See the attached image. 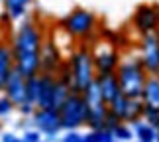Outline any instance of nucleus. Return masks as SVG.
<instances>
[{"mask_svg": "<svg viewBox=\"0 0 159 142\" xmlns=\"http://www.w3.org/2000/svg\"><path fill=\"white\" fill-rule=\"evenodd\" d=\"M155 142H159V132H157V136H155Z\"/></svg>", "mask_w": 159, "mask_h": 142, "instance_id": "obj_33", "label": "nucleus"}, {"mask_svg": "<svg viewBox=\"0 0 159 142\" xmlns=\"http://www.w3.org/2000/svg\"><path fill=\"white\" fill-rule=\"evenodd\" d=\"M43 30L35 20H26L16 30L10 42L14 55V69L22 77H34L39 73V49L43 44Z\"/></svg>", "mask_w": 159, "mask_h": 142, "instance_id": "obj_1", "label": "nucleus"}, {"mask_svg": "<svg viewBox=\"0 0 159 142\" xmlns=\"http://www.w3.org/2000/svg\"><path fill=\"white\" fill-rule=\"evenodd\" d=\"M93 53V63L96 75H108V73H116L120 63V55L122 49L114 44V40L108 38H98L94 36L93 40L87 44Z\"/></svg>", "mask_w": 159, "mask_h": 142, "instance_id": "obj_5", "label": "nucleus"}, {"mask_svg": "<svg viewBox=\"0 0 159 142\" xmlns=\"http://www.w3.org/2000/svg\"><path fill=\"white\" fill-rule=\"evenodd\" d=\"M83 142H100V140H98V134H96V130H93L90 134H84V136H83Z\"/></svg>", "mask_w": 159, "mask_h": 142, "instance_id": "obj_31", "label": "nucleus"}, {"mask_svg": "<svg viewBox=\"0 0 159 142\" xmlns=\"http://www.w3.org/2000/svg\"><path fill=\"white\" fill-rule=\"evenodd\" d=\"M67 63H69V69H71V93L81 95L96 77L90 47L79 42L77 47L73 49V53L67 57Z\"/></svg>", "mask_w": 159, "mask_h": 142, "instance_id": "obj_3", "label": "nucleus"}, {"mask_svg": "<svg viewBox=\"0 0 159 142\" xmlns=\"http://www.w3.org/2000/svg\"><path fill=\"white\" fill-rule=\"evenodd\" d=\"M114 142H118V140H114Z\"/></svg>", "mask_w": 159, "mask_h": 142, "instance_id": "obj_36", "label": "nucleus"}, {"mask_svg": "<svg viewBox=\"0 0 159 142\" xmlns=\"http://www.w3.org/2000/svg\"><path fill=\"white\" fill-rule=\"evenodd\" d=\"M81 95H83V101H84V105H87L89 110L106 107V103H104V99H102V93H100V87H98V83H96V79L83 91Z\"/></svg>", "mask_w": 159, "mask_h": 142, "instance_id": "obj_16", "label": "nucleus"}, {"mask_svg": "<svg viewBox=\"0 0 159 142\" xmlns=\"http://www.w3.org/2000/svg\"><path fill=\"white\" fill-rule=\"evenodd\" d=\"M65 57L61 55V51L57 49V46L53 44V40L49 36L43 38V44L39 49V73H57L59 67L63 65Z\"/></svg>", "mask_w": 159, "mask_h": 142, "instance_id": "obj_9", "label": "nucleus"}, {"mask_svg": "<svg viewBox=\"0 0 159 142\" xmlns=\"http://www.w3.org/2000/svg\"><path fill=\"white\" fill-rule=\"evenodd\" d=\"M96 134H98L100 142H114V134L110 130H96Z\"/></svg>", "mask_w": 159, "mask_h": 142, "instance_id": "obj_29", "label": "nucleus"}, {"mask_svg": "<svg viewBox=\"0 0 159 142\" xmlns=\"http://www.w3.org/2000/svg\"><path fill=\"white\" fill-rule=\"evenodd\" d=\"M2 93L10 99V103L16 109L22 107L26 103V77H22L16 69H12L2 83Z\"/></svg>", "mask_w": 159, "mask_h": 142, "instance_id": "obj_10", "label": "nucleus"}, {"mask_svg": "<svg viewBox=\"0 0 159 142\" xmlns=\"http://www.w3.org/2000/svg\"><path fill=\"white\" fill-rule=\"evenodd\" d=\"M96 83L100 87V93H102V99L104 103H110L112 99L120 93V85H118V77L116 73H108V75H96Z\"/></svg>", "mask_w": 159, "mask_h": 142, "instance_id": "obj_14", "label": "nucleus"}, {"mask_svg": "<svg viewBox=\"0 0 159 142\" xmlns=\"http://www.w3.org/2000/svg\"><path fill=\"white\" fill-rule=\"evenodd\" d=\"M63 142H83V134H77L75 130H69V134L63 136Z\"/></svg>", "mask_w": 159, "mask_h": 142, "instance_id": "obj_28", "label": "nucleus"}, {"mask_svg": "<svg viewBox=\"0 0 159 142\" xmlns=\"http://www.w3.org/2000/svg\"><path fill=\"white\" fill-rule=\"evenodd\" d=\"M59 24L71 38H77V42H81V44H89L98 32V18H96V14L84 8L71 10Z\"/></svg>", "mask_w": 159, "mask_h": 142, "instance_id": "obj_4", "label": "nucleus"}, {"mask_svg": "<svg viewBox=\"0 0 159 142\" xmlns=\"http://www.w3.org/2000/svg\"><path fill=\"white\" fill-rule=\"evenodd\" d=\"M38 95H39V73L26 79V103H30V105L35 107Z\"/></svg>", "mask_w": 159, "mask_h": 142, "instance_id": "obj_21", "label": "nucleus"}, {"mask_svg": "<svg viewBox=\"0 0 159 142\" xmlns=\"http://www.w3.org/2000/svg\"><path fill=\"white\" fill-rule=\"evenodd\" d=\"M112 134H114V140H120V142L122 140H132V130L124 125V122H120V125L112 130Z\"/></svg>", "mask_w": 159, "mask_h": 142, "instance_id": "obj_24", "label": "nucleus"}, {"mask_svg": "<svg viewBox=\"0 0 159 142\" xmlns=\"http://www.w3.org/2000/svg\"><path fill=\"white\" fill-rule=\"evenodd\" d=\"M142 119L145 120V125H149L155 132H159V110L157 109H145Z\"/></svg>", "mask_w": 159, "mask_h": 142, "instance_id": "obj_23", "label": "nucleus"}, {"mask_svg": "<svg viewBox=\"0 0 159 142\" xmlns=\"http://www.w3.org/2000/svg\"><path fill=\"white\" fill-rule=\"evenodd\" d=\"M55 81H57V77L53 73H39V95H38L35 109H51V95H53Z\"/></svg>", "mask_w": 159, "mask_h": 142, "instance_id": "obj_12", "label": "nucleus"}, {"mask_svg": "<svg viewBox=\"0 0 159 142\" xmlns=\"http://www.w3.org/2000/svg\"><path fill=\"white\" fill-rule=\"evenodd\" d=\"M0 91H2V85H0Z\"/></svg>", "mask_w": 159, "mask_h": 142, "instance_id": "obj_35", "label": "nucleus"}, {"mask_svg": "<svg viewBox=\"0 0 159 142\" xmlns=\"http://www.w3.org/2000/svg\"><path fill=\"white\" fill-rule=\"evenodd\" d=\"M22 142H41L39 130H28V132H24Z\"/></svg>", "mask_w": 159, "mask_h": 142, "instance_id": "obj_27", "label": "nucleus"}, {"mask_svg": "<svg viewBox=\"0 0 159 142\" xmlns=\"http://www.w3.org/2000/svg\"><path fill=\"white\" fill-rule=\"evenodd\" d=\"M116 77H118V85H120L122 95H126L128 99L142 97L143 83L148 79V71H145L143 63L139 61V55H132V53L120 55Z\"/></svg>", "mask_w": 159, "mask_h": 142, "instance_id": "obj_2", "label": "nucleus"}, {"mask_svg": "<svg viewBox=\"0 0 159 142\" xmlns=\"http://www.w3.org/2000/svg\"><path fill=\"white\" fill-rule=\"evenodd\" d=\"M2 142H22L16 134H2Z\"/></svg>", "mask_w": 159, "mask_h": 142, "instance_id": "obj_32", "label": "nucleus"}, {"mask_svg": "<svg viewBox=\"0 0 159 142\" xmlns=\"http://www.w3.org/2000/svg\"><path fill=\"white\" fill-rule=\"evenodd\" d=\"M34 0H4V12L8 20H18L28 12V6L32 4Z\"/></svg>", "mask_w": 159, "mask_h": 142, "instance_id": "obj_17", "label": "nucleus"}, {"mask_svg": "<svg viewBox=\"0 0 159 142\" xmlns=\"http://www.w3.org/2000/svg\"><path fill=\"white\" fill-rule=\"evenodd\" d=\"M34 125L39 132L43 134H57L61 130V119H59V113L53 109H35L34 110Z\"/></svg>", "mask_w": 159, "mask_h": 142, "instance_id": "obj_11", "label": "nucleus"}, {"mask_svg": "<svg viewBox=\"0 0 159 142\" xmlns=\"http://www.w3.org/2000/svg\"><path fill=\"white\" fill-rule=\"evenodd\" d=\"M132 26L142 36L159 30V4H139L132 18Z\"/></svg>", "mask_w": 159, "mask_h": 142, "instance_id": "obj_7", "label": "nucleus"}, {"mask_svg": "<svg viewBox=\"0 0 159 142\" xmlns=\"http://www.w3.org/2000/svg\"><path fill=\"white\" fill-rule=\"evenodd\" d=\"M132 125L136 126V134H138L139 142H155L157 132L149 125H145V122H142V120H136V122H132Z\"/></svg>", "mask_w": 159, "mask_h": 142, "instance_id": "obj_22", "label": "nucleus"}, {"mask_svg": "<svg viewBox=\"0 0 159 142\" xmlns=\"http://www.w3.org/2000/svg\"><path fill=\"white\" fill-rule=\"evenodd\" d=\"M139 61L143 63L148 75H155L159 71V40L157 34H145L139 42Z\"/></svg>", "mask_w": 159, "mask_h": 142, "instance_id": "obj_8", "label": "nucleus"}, {"mask_svg": "<svg viewBox=\"0 0 159 142\" xmlns=\"http://www.w3.org/2000/svg\"><path fill=\"white\" fill-rule=\"evenodd\" d=\"M12 69H14V55H12L10 42L0 40V85L4 83Z\"/></svg>", "mask_w": 159, "mask_h": 142, "instance_id": "obj_15", "label": "nucleus"}, {"mask_svg": "<svg viewBox=\"0 0 159 142\" xmlns=\"http://www.w3.org/2000/svg\"><path fill=\"white\" fill-rule=\"evenodd\" d=\"M143 110H145V105L142 103V99H130V101H128V107H126V113H124V122L142 120Z\"/></svg>", "mask_w": 159, "mask_h": 142, "instance_id": "obj_18", "label": "nucleus"}, {"mask_svg": "<svg viewBox=\"0 0 159 142\" xmlns=\"http://www.w3.org/2000/svg\"><path fill=\"white\" fill-rule=\"evenodd\" d=\"M69 95H71V89L57 79V81H55V87H53V95H51V109L57 110L61 105L67 101V97H69Z\"/></svg>", "mask_w": 159, "mask_h": 142, "instance_id": "obj_20", "label": "nucleus"}, {"mask_svg": "<svg viewBox=\"0 0 159 142\" xmlns=\"http://www.w3.org/2000/svg\"><path fill=\"white\" fill-rule=\"evenodd\" d=\"M57 113L61 119V128H65V130H77L79 126H84L89 109L83 101V95L71 93L67 97V101L57 109Z\"/></svg>", "mask_w": 159, "mask_h": 142, "instance_id": "obj_6", "label": "nucleus"}, {"mask_svg": "<svg viewBox=\"0 0 159 142\" xmlns=\"http://www.w3.org/2000/svg\"><path fill=\"white\" fill-rule=\"evenodd\" d=\"M139 99L145 105V109H157L159 110V81L155 75H148Z\"/></svg>", "mask_w": 159, "mask_h": 142, "instance_id": "obj_13", "label": "nucleus"}, {"mask_svg": "<svg viewBox=\"0 0 159 142\" xmlns=\"http://www.w3.org/2000/svg\"><path fill=\"white\" fill-rule=\"evenodd\" d=\"M155 77H157V81H159V71H157V73H155Z\"/></svg>", "mask_w": 159, "mask_h": 142, "instance_id": "obj_34", "label": "nucleus"}, {"mask_svg": "<svg viewBox=\"0 0 159 142\" xmlns=\"http://www.w3.org/2000/svg\"><path fill=\"white\" fill-rule=\"evenodd\" d=\"M14 109H16V107H14V105L10 103V99L6 97V95L2 93V91H0V119H4V116H8V115H10V113H12Z\"/></svg>", "mask_w": 159, "mask_h": 142, "instance_id": "obj_25", "label": "nucleus"}, {"mask_svg": "<svg viewBox=\"0 0 159 142\" xmlns=\"http://www.w3.org/2000/svg\"><path fill=\"white\" fill-rule=\"evenodd\" d=\"M118 125H120L118 116H114V115L108 110L106 116H104V125H102V130H110V132H112V130H114V128L118 126Z\"/></svg>", "mask_w": 159, "mask_h": 142, "instance_id": "obj_26", "label": "nucleus"}, {"mask_svg": "<svg viewBox=\"0 0 159 142\" xmlns=\"http://www.w3.org/2000/svg\"><path fill=\"white\" fill-rule=\"evenodd\" d=\"M18 110H20L22 115H34L35 107H34V105H30V103H24L22 107H18Z\"/></svg>", "mask_w": 159, "mask_h": 142, "instance_id": "obj_30", "label": "nucleus"}, {"mask_svg": "<svg viewBox=\"0 0 159 142\" xmlns=\"http://www.w3.org/2000/svg\"><path fill=\"white\" fill-rule=\"evenodd\" d=\"M128 99L126 95H122V93H118L110 103H106V107H108V110L112 113L114 116H118V120L120 122H124V113H126V107H128Z\"/></svg>", "mask_w": 159, "mask_h": 142, "instance_id": "obj_19", "label": "nucleus"}]
</instances>
